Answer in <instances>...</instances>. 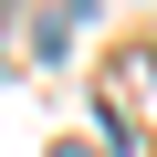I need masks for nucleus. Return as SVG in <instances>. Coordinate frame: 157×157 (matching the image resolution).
I'll return each mask as SVG.
<instances>
[{
  "label": "nucleus",
  "mask_w": 157,
  "mask_h": 157,
  "mask_svg": "<svg viewBox=\"0 0 157 157\" xmlns=\"http://www.w3.org/2000/svg\"><path fill=\"white\" fill-rule=\"evenodd\" d=\"M84 11H94V0H63V21H84Z\"/></svg>",
  "instance_id": "f03ea898"
},
{
  "label": "nucleus",
  "mask_w": 157,
  "mask_h": 157,
  "mask_svg": "<svg viewBox=\"0 0 157 157\" xmlns=\"http://www.w3.org/2000/svg\"><path fill=\"white\" fill-rule=\"evenodd\" d=\"M0 11H11V0H0Z\"/></svg>",
  "instance_id": "7ed1b4c3"
},
{
  "label": "nucleus",
  "mask_w": 157,
  "mask_h": 157,
  "mask_svg": "<svg viewBox=\"0 0 157 157\" xmlns=\"http://www.w3.org/2000/svg\"><path fill=\"white\" fill-rule=\"evenodd\" d=\"M52 157H115V147H94V136H63V147H52Z\"/></svg>",
  "instance_id": "f257e3e1"
}]
</instances>
